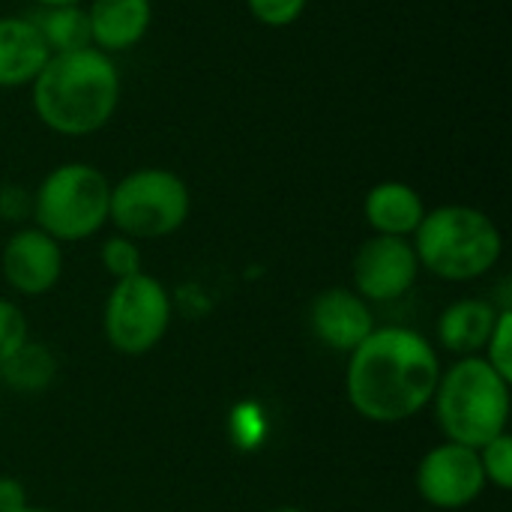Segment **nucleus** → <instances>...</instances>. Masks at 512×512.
<instances>
[{
  "label": "nucleus",
  "instance_id": "obj_5",
  "mask_svg": "<svg viewBox=\"0 0 512 512\" xmlns=\"http://www.w3.org/2000/svg\"><path fill=\"white\" fill-rule=\"evenodd\" d=\"M111 180L90 162L51 168L33 192V225L63 243L96 237L108 225Z\"/></svg>",
  "mask_w": 512,
  "mask_h": 512
},
{
  "label": "nucleus",
  "instance_id": "obj_22",
  "mask_svg": "<svg viewBox=\"0 0 512 512\" xmlns=\"http://www.w3.org/2000/svg\"><path fill=\"white\" fill-rule=\"evenodd\" d=\"M30 342L27 318L12 300H0V366Z\"/></svg>",
  "mask_w": 512,
  "mask_h": 512
},
{
  "label": "nucleus",
  "instance_id": "obj_27",
  "mask_svg": "<svg viewBox=\"0 0 512 512\" xmlns=\"http://www.w3.org/2000/svg\"><path fill=\"white\" fill-rule=\"evenodd\" d=\"M21 512H51V510H42V507H24Z\"/></svg>",
  "mask_w": 512,
  "mask_h": 512
},
{
  "label": "nucleus",
  "instance_id": "obj_24",
  "mask_svg": "<svg viewBox=\"0 0 512 512\" xmlns=\"http://www.w3.org/2000/svg\"><path fill=\"white\" fill-rule=\"evenodd\" d=\"M27 504V489L15 477H0V512H21Z\"/></svg>",
  "mask_w": 512,
  "mask_h": 512
},
{
  "label": "nucleus",
  "instance_id": "obj_19",
  "mask_svg": "<svg viewBox=\"0 0 512 512\" xmlns=\"http://www.w3.org/2000/svg\"><path fill=\"white\" fill-rule=\"evenodd\" d=\"M99 258H102V267L117 279H129L135 273H141V249H138V240L132 237H123V234H114L102 243L99 249Z\"/></svg>",
  "mask_w": 512,
  "mask_h": 512
},
{
  "label": "nucleus",
  "instance_id": "obj_16",
  "mask_svg": "<svg viewBox=\"0 0 512 512\" xmlns=\"http://www.w3.org/2000/svg\"><path fill=\"white\" fill-rule=\"evenodd\" d=\"M27 18L39 30L48 54H66V51H78L90 45L84 6H36V12Z\"/></svg>",
  "mask_w": 512,
  "mask_h": 512
},
{
  "label": "nucleus",
  "instance_id": "obj_9",
  "mask_svg": "<svg viewBox=\"0 0 512 512\" xmlns=\"http://www.w3.org/2000/svg\"><path fill=\"white\" fill-rule=\"evenodd\" d=\"M354 291L366 303H393L402 300L420 276V261L405 237H369L351 264Z\"/></svg>",
  "mask_w": 512,
  "mask_h": 512
},
{
  "label": "nucleus",
  "instance_id": "obj_7",
  "mask_svg": "<svg viewBox=\"0 0 512 512\" xmlns=\"http://www.w3.org/2000/svg\"><path fill=\"white\" fill-rule=\"evenodd\" d=\"M171 327V294L150 273L117 279L102 315L105 339L126 357L150 354Z\"/></svg>",
  "mask_w": 512,
  "mask_h": 512
},
{
  "label": "nucleus",
  "instance_id": "obj_12",
  "mask_svg": "<svg viewBox=\"0 0 512 512\" xmlns=\"http://www.w3.org/2000/svg\"><path fill=\"white\" fill-rule=\"evenodd\" d=\"M90 45L108 57L132 51L153 27V0H87Z\"/></svg>",
  "mask_w": 512,
  "mask_h": 512
},
{
  "label": "nucleus",
  "instance_id": "obj_8",
  "mask_svg": "<svg viewBox=\"0 0 512 512\" xmlns=\"http://www.w3.org/2000/svg\"><path fill=\"white\" fill-rule=\"evenodd\" d=\"M486 486L477 450L453 441L432 447L417 465V492L435 510H465Z\"/></svg>",
  "mask_w": 512,
  "mask_h": 512
},
{
  "label": "nucleus",
  "instance_id": "obj_26",
  "mask_svg": "<svg viewBox=\"0 0 512 512\" xmlns=\"http://www.w3.org/2000/svg\"><path fill=\"white\" fill-rule=\"evenodd\" d=\"M273 512H309V510H300V507H279V510Z\"/></svg>",
  "mask_w": 512,
  "mask_h": 512
},
{
  "label": "nucleus",
  "instance_id": "obj_10",
  "mask_svg": "<svg viewBox=\"0 0 512 512\" xmlns=\"http://www.w3.org/2000/svg\"><path fill=\"white\" fill-rule=\"evenodd\" d=\"M0 270L12 291L24 297H42L60 282L63 246L36 225H24L3 243Z\"/></svg>",
  "mask_w": 512,
  "mask_h": 512
},
{
  "label": "nucleus",
  "instance_id": "obj_21",
  "mask_svg": "<svg viewBox=\"0 0 512 512\" xmlns=\"http://www.w3.org/2000/svg\"><path fill=\"white\" fill-rule=\"evenodd\" d=\"M306 6H309V0H246V9L252 12V18L273 30L297 24L303 18Z\"/></svg>",
  "mask_w": 512,
  "mask_h": 512
},
{
  "label": "nucleus",
  "instance_id": "obj_4",
  "mask_svg": "<svg viewBox=\"0 0 512 512\" xmlns=\"http://www.w3.org/2000/svg\"><path fill=\"white\" fill-rule=\"evenodd\" d=\"M435 420L447 441L480 450L510 423V381L498 375L480 354L459 357L441 372L432 396Z\"/></svg>",
  "mask_w": 512,
  "mask_h": 512
},
{
  "label": "nucleus",
  "instance_id": "obj_6",
  "mask_svg": "<svg viewBox=\"0 0 512 512\" xmlns=\"http://www.w3.org/2000/svg\"><path fill=\"white\" fill-rule=\"evenodd\" d=\"M192 210L183 177L168 168H135L111 183L108 222L132 240H162L177 234Z\"/></svg>",
  "mask_w": 512,
  "mask_h": 512
},
{
  "label": "nucleus",
  "instance_id": "obj_14",
  "mask_svg": "<svg viewBox=\"0 0 512 512\" xmlns=\"http://www.w3.org/2000/svg\"><path fill=\"white\" fill-rule=\"evenodd\" d=\"M48 48L27 15H0V87H27L48 63Z\"/></svg>",
  "mask_w": 512,
  "mask_h": 512
},
{
  "label": "nucleus",
  "instance_id": "obj_18",
  "mask_svg": "<svg viewBox=\"0 0 512 512\" xmlns=\"http://www.w3.org/2000/svg\"><path fill=\"white\" fill-rule=\"evenodd\" d=\"M486 483H492L501 492L512 489V438L510 432H501L498 438H492L489 444H483L477 450Z\"/></svg>",
  "mask_w": 512,
  "mask_h": 512
},
{
  "label": "nucleus",
  "instance_id": "obj_1",
  "mask_svg": "<svg viewBox=\"0 0 512 512\" xmlns=\"http://www.w3.org/2000/svg\"><path fill=\"white\" fill-rule=\"evenodd\" d=\"M441 372L438 348L423 333L375 327L348 354L345 393L363 420L396 426L432 405Z\"/></svg>",
  "mask_w": 512,
  "mask_h": 512
},
{
  "label": "nucleus",
  "instance_id": "obj_25",
  "mask_svg": "<svg viewBox=\"0 0 512 512\" xmlns=\"http://www.w3.org/2000/svg\"><path fill=\"white\" fill-rule=\"evenodd\" d=\"M36 6H84L87 0H33Z\"/></svg>",
  "mask_w": 512,
  "mask_h": 512
},
{
  "label": "nucleus",
  "instance_id": "obj_13",
  "mask_svg": "<svg viewBox=\"0 0 512 512\" xmlns=\"http://www.w3.org/2000/svg\"><path fill=\"white\" fill-rule=\"evenodd\" d=\"M363 216L369 228L381 237H405L411 240L426 216L423 195L402 180H381L366 192Z\"/></svg>",
  "mask_w": 512,
  "mask_h": 512
},
{
  "label": "nucleus",
  "instance_id": "obj_20",
  "mask_svg": "<svg viewBox=\"0 0 512 512\" xmlns=\"http://www.w3.org/2000/svg\"><path fill=\"white\" fill-rule=\"evenodd\" d=\"M480 357L512 384V309H501L498 312L495 327H492Z\"/></svg>",
  "mask_w": 512,
  "mask_h": 512
},
{
  "label": "nucleus",
  "instance_id": "obj_17",
  "mask_svg": "<svg viewBox=\"0 0 512 512\" xmlns=\"http://www.w3.org/2000/svg\"><path fill=\"white\" fill-rule=\"evenodd\" d=\"M54 357L48 354V348L42 345H33L27 342L24 348H18L3 366H0V375L9 387H15L18 393H39L51 384L54 378Z\"/></svg>",
  "mask_w": 512,
  "mask_h": 512
},
{
  "label": "nucleus",
  "instance_id": "obj_15",
  "mask_svg": "<svg viewBox=\"0 0 512 512\" xmlns=\"http://www.w3.org/2000/svg\"><path fill=\"white\" fill-rule=\"evenodd\" d=\"M498 306L480 297H465L450 303L438 318V345L459 357H477L486 348V339L495 327Z\"/></svg>",
  "mask_w": 512,
  "mask_h": 512
},
{
  "label": "nucleus",
  "instance_id": "obj_11",
  "mask_svg": "<svg viewBox=\"0 0 512 512\" xmlns=\"http://www.w3.org/2000/svg\"><path fill=\"white\" fill-rule=\"evenodd\" d=\"M309 327L330 351L351 354L375 330V312L354 288H327L309 306Z\"/></svg>",
  "mask_w": 512,
  "mask_h": 512
},
{
  "label": "nucleus",
  "instance_id": "obj_3",
  "mask_svg": "<svg viewBox=\"0 0 512 512\" xmlns=\"http://www.w3.org/2000/svg\"><path fill=\"white\" fill-rule=\"evenodd\" d=\"M420 270L444 282H474L495 270L504 255L501 228L471 204H441L426 210L411 240Z\"/></svg>",
  "mask_w": 512,
  "mask_h": 512
},
{
  "label": "nucleus",
  "instance_id": "obj_23",
  "mask_svg": "<svg viewBox=\"0 0 512 512\" xmlns=\"http://www.w3.org/2000/svg\"><path fill=\"white\" fill-rule=\"evenodd\" d=\"M33 216V192H27L21 183H3L0 186V219L3 222H27Z\"/></svg>",
  "mask_w": 512,
  "mask_h": 512
},
{
  "label": "nucleus",
  "instance_id": "obj_2",
  "mask_svg": "<svg viewBox=\"0 0 512 512\" xmlns=\"http://www.w3.org/2000/svg\"><path fill=\"white\" fill-rule=\"evenodd\" d=\"M120 69L93 45L51 54L30 84V102L45 129L63 138L96 135L120 105Z\"/></svg>",
  "mask_w": 512,
  "mask_h": 512
}]
</instances>
